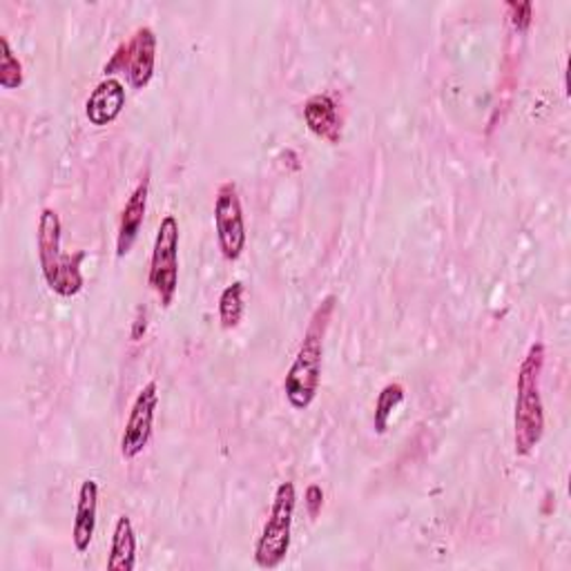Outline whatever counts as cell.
<instances>
[{"label":"cell","mask_w":571,"mask_h":571,"mask_svg":"<svg viewBox=\"0 0 571 571\" xmlns=\"http://www.w3.org/2000/svg\"><path fill=\"white\" fill-rule=\"evenodd\" d=\"M338 308V297L326 295L313 310L300 351L283 380V393L295 411H306L315 402L321 384L323 340Z\"/></svg>","instance_id":"obj_1"},{"label":"cell","mask_w":571,"mask_h":571,"mask_svg":"<svg viewBox=\"0 0 571 571\" xmlns=\"http://www.w3.org/2000/svg\"><path fill=\"white\" fill-rule=\"evenodd\" d=\"M545 344L534 342L518 369L516 414H513V444L516 456L526 458L534 454L545 435V406L541 397V380L545 369Z\"/></svg>","instance_id":"obj_2"},{"label":"cell","mask_w":571,"mask_h":571,"mask_svg":"<svg viewBox=\"0 0 571 571\" xmlns=\"http://www.w3.org/2000/svg\"><path fill=\"white\" fill-rule=\"evenodd\" d=\"M61 217L54 208H43L38 217V262L50 291L61 297H74L84 291V275H80V262L86 253L65 255L61 251Z\"/></svg>","instance_id":"obj_3"},{"label":"cell","mask_w":571,"mask_h":571,"mask_svg":"<svg viewBox=\"0 0 571 571\" xmlns=\"http://www.w3.org/2000/svg\"><path fill=\"white\" fill-rule=\"evenodd\" d=\"M297 505V492L293 482H281L275 492L268 520L255 547V562L262 569H277L291 551L293 516Z\"/></svg>","instance_id":"obj_4"},{"label":"cell","mask_w":571,"mask_h":571,"mask_svg":"<svg viewBox=\"0 0 571 571\" xmlns=\"http://www.w3.org/2000/svg\"><path fill=\"white\" fill-rule=\"evenodd\" d=\"M179 221L175 215H166L156 230L148 275L150 289L163 308H170L175 304L179 289Z\"/></svg>","instance_id":"obj_5"},{"label":"cell","mask_w":571,"mask_h":571,"mask_svg":"<svg viewBox=\"0 0 571 571\" xmlns=\"http://www.w3.org/2000/svg\"><path fill=\"white\" fill-rule=\"evenodd\" d=\"M156 65V34L152 27H139L126 43L114 52L110 63L103 67L105 78L112 74H128V84L132 90H145L154 76Z\"/></svg>","instance_id":"obj_6"},{"label":"cell","mask_w":571,"mask_h":571,"mask_svg":"<svg viewBox=\"0 0 571 571\" xmlns=\"http://www.w3.org/2000/svg\"><path fill=\"white\" fill-rule=\"evenodd\" d=\"M215 230H217V241L219 251L226 262H237L243 251H246V219H243V208L237 183L224 181L217 188L215 196Z\"/></svg>","instance_id":"obj_7"},{"label":"cell","mask_w":571,"mask_h":571,"mask_svg":"<svg viewBox=\"0 0 571 571\" xmlns=\"http://www.w3.org/2000/svg\"><path fill=\"white\" fill-rule=\"evenodd\" d=\"M158 406V386L156 382H148L130 409V418L126 422L124 437H120V456L126 460H135L150 442L152 424H154V411Z\"/></svg>","instance_id":"obj_8"},{"label":"cell","mask_w":571,"mask_h":571,"mask_svg":"<svg viewBox=\"0 0 571 571\" xmlns=\"http://www.w3.org/2000/svg\"><path fill=\"white\" fill-rule=\"evenodd\" d=\"M97 513H99V482L88 478L80 482L74 526H72V543L78 554H86L94 541Z\"/></svg>","instance_id":"obj_9"},{"label":"cell","mask_w":571,"mask_h":571,"mask_svg":"<svg viewBox=\"0 0 571 571\" xmlns=\"http://www.w3.org/2000/svg\"><path fill=\"white\" fill-rule=\"evenodd\" d=\"M148 194H150V183L148 179H143L132 194L128 196L124 213H120V221H118V234H116V257H126L135 241L141 232V226L145 221V211H148Z\"/></svg>","instance_id":"obj_10"},{"label":"cell","mask_w":571,"mask_h":571,"mask_svg":"<svg viewBox=\"0 0 571 571\" xmlns=\"http://www.w3.org/2000/svg\"><path fill=\"white\" fill-rule=\"evenodd\" d=\"M126 107V88L116 78H103L86 103V116L92 126H110Z\"/></svg>","instance_id":"obj_11"},{"label":"cell","mask_w":571,"mask_h":571,"mask_svg":"<svg viewBox=\"0 0 571 571\" xmlns=\"http://www.w3.org/2000/svg\"><path fill=\"white\" fill-rule=\"evenodd\" d=\"M304 120L308 130L323 139L326 143L342 141V118L338 112V103L329 94H315L304 105Z\"/></svg>","instance_id":"obj_12"},{"label":"cell","mask_w":571,"mask_h":571,"mask_svg":"<svg viewBox=\"0 0 571 571\" xmlns=\"http://www.w3.org/2000/svg\"><path fill=\"white\" fill-rule=\"evenodd\" d=\"M137 567V534L128 516H118L112 534L107 569L110 571H132Z\"/></svg>","instance_id":"obj_13"},{"label":"cell","mask_w":571,"mask_h":571,"mask_svg":"<svg viewBox=\"0 0 571 571\" xmlns=\"http://www.w3.org/2000/svg\"><path fill=\"white\" fill-rule=\"evenodd\" d=\"M404 393L406 391H404V386L399 382H391V384H386L380 391L378 402H376V416H373V427H376L378 435L386 433L395 409L404 402Z\"/></svg>","instance_id":"obj_14"},{"label":"cell","mask_w":571,"mask_h":571,"mask_svg":"<svg viewBox=\"0 0 571 571\" xmlns=\"http://www.w3.org/2000/svg\"><path fill=\"white\" fill-rule=\"evenodd\" d=\"M241 317H243V283L232 281L230 286H226L221 297H219L221 329H226V331L237 329Z\"/></svg>","instance_id":"obj_15"},{"label":"cell","mask_w":571,"mask_h":571,"mask_svg":"<svg viewBox=\"0 0 571 571\" xmlns=\"http://www.w3.org/2000/svg\"><path fill=\"white\" fill-rule=\"evenodd\" d=\"M25 80L23 63L14 54L8 36L0 38V88L3 90H18Z\"/></svg>","instance_id":"obj_16"},{"label":"cell","mask_w":571,"mask_h":571,"mask_svg":"<svg viewBox=\"0 0 571 571\" xmlns=\"http://www.w3.org/2000/svg\"><path fill=\"white\" fill-rule=\"evenodd\" d=\"M507 10L513 12L511 23L518 31H526L529 25H532V12H534L532 3H507Z\"/></svg>","instance_id":"obj_17"},{"label":"cell","mask_w":571,"mask_h":571,"mask_svg":"<svg viewBox=\"0 0 571 571\" xmlns=\"http://www.w3.org/2000/svg\"><path fill=\"white\" fill-rule=\"evenodd\" d=\"M321 507H323V492L319 484H310L306 488V509H308V516L310 518H317L321 513Z\"/></svg>","instance_id":"obj_18"}]
</instances>
